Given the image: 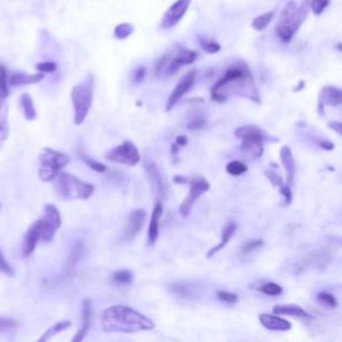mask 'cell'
<instances>
[{
  "label": "cell",
  "mask_w": 342,
  "mask_h": 342,
  "mask_svg": "<svg viewBox=\"0 0 342 342\" xmlns=\"http://www.w3.org/2000/svg\"><path fill=\"white\" fill-rule=\"evenodd\" d=\"M100 325L106 333H138L155 328L149 317L126 305L107 307L100 317Z\"/></svg>",
  "instance_id": "obj_1"
},
{
  "label": "cell",
  "mask_w": 342,
  "mask_h": 342,
  "mask_svg": "<svg viewBox=\"0 0 342 342\" xmlns=\"http://www.w3.org/2000/svg\"><path fill=\"white\" fill-rule=\"evenodd\" d=\"M309 7L310 5L302 4L298 5L296 1H289L282 9L279 15L275 34L279 39L285 43H289L292 41L293 36L299 30L302 23L305 22L307 14H309Z\"/></svg>",
  "instance_id": "obj_2"
},
{
  "label": "cell",
  "mask_w": 342,
  "mask_h": 342,
  "mask_svg": "<svg viewBox=\"0 0 342 342\" xmlns=\"http://www.w3.org/2000/svg\"><path fill=\"white\" fill-rule=\"evenodd\" d=\"M54 180L56 195L66 201L88 199L95 191V186L92 183L85 182L78 176L67 172H59Z\"/></svg>",
  "instance_id": "obj_3"
},
{
  "label": "cell",
  "mask_w": 342,
  "mask_h": 342,
  "mask_svg": "<svg viewBox=\"0 0 342 342\" xmlns=\"http://www.w3.org/2000/svg\"><path fill=\"white\" fill-rule=\"evenodd\" d=\"M197 59V52L182 45H175L169 54L163 55L154 68V74L159 78L172 77L186 64H191Z\"/></svg>",
  "instance_id": "obj_4"
},
{
  "label": "cell",
  "mask_w": 342,
  "mask_h": 342,
  "mask_svg": "<svg viewBox=\"0 0 342 342\" xmlns=\"http://www.w3.org/2000/svg\"><path fill=\"white\" fill-rule=\"evenodd\" d=\"M92 99H94V77L88 75L85 81L75 86L71 91L75 125L79 126L86 121V118L90 113Z\"/></svg>",
  "instance_id": "obj_5"
},
{
  "label": "cell",
  "mask_w": 342,
  "mask_h": 342,
  "mask_svg": "<svg viewBox=\"0 0 342 342\" xmlns=\"http://www.w3.org/2000/svg\"><path fill=\"white\" fill-rule=\"evenodd\" d=\"M39 178L43 182H51L56 178L60 170L70 163V157L56 150L45 149L39 157Z\"/></svg>",
  "instance_id": "obj_6"
},
{
  "label": "cell",
  "mask_w": 342,
  "mask_h": 342,
  "mask_svg": "<svg viewBox=\"0 0 342 342\" xmlns=\"http://www.w3.org/2000/svg\"><path fill=\"white\" fill-rule=\"evenodd\" d=\"M106 159L110 162L119 163V165H125V166H135L140 161V154L136 149L134 143H131L130 140H126L122 144L110 150L106 155Z\"/></svg>",
  "instance_id": "obj_7"
},
{
  "label": "cell",
  "mask_w": 342,
  "mask_h": 342,
  "mask_svg": "<svg viewBox=\"0 0 342 342\" xmlns=\"http://www.w3.org/2000/svg\"><path fill=\"white\" fill-rule=\"evenodd\" d=\"M235 135L242 140V149L245 151L253 153L254 155H261L262 153V139H263V134L259 128L252 126L239 127L235 131Z\"/></svg>",
  "instance_id": "obj_8"
},
{
  "label": "cell",
  "mask_w": 342,
  "mask_h": 342,
  "mask_svg": "<svg viewBox=\"0 0 342 342\" xmlns=\"http://www.w3.org/2000/svg\"><path fill=\"white\" fill-rule=\"evenodd\" d=\"M190 183V191L189 195L186 197L185 201L182 202L179 209V213L182 216H187L193 209L194 203L197 202L203 194L206 193L207 190L210 189V185L206 179L203 178H199V179H195L193 182H189Z\"/></svg>",
  "instance_id": "obj_9"
},
{
  "label": "cell",
  "mask_w": 342,
  "mask_h": 342,
  "mask_svg": "<svg viewBox=\"0 0 342 342\" xmlns=\"http://www.w3.org/2000/svg\"><path fill=\"white\" fill-rule=\"evenodd\" d=\"M190 3H191V0H176L175 3L171 5L163 15L162 22H161V28L162 30H170L174 26H176L187 12Z\"/></svg>",
  "instance_id": "obj_10"
},
{
  "label": "cell",
  "mask_w": 342,
  "mask_h": 342,
  "mask_svg": "<svg viewBox=\"0 0 342 342\" xmlns=\"http://www.w3.org/2000/svg\"><path fill=\"white\" fill-rule=\"evenodd\" d=\"M195 77H197V71L195 70H191L186 75H183V78L180 79L179 83L176 85L174 91L169 96V100H167L166 103V111L172 110V107L182 99V96H185L191 90V87L194 86V82H195Z\"/></svg>",
  "instance_id": "obj_11"
},
{
  "label": "cell",
  "mask_w": 342,
  "mask_h": 342,
  "mask_svg": "<svg viewBox=\"0 0 342 342\" xmlns=\"http://www.w3.org/2000/svg\"><path fill=\"white\" fill-rule=\"evenodd\" d=\"M144 169L149 176L150 185H151V190H153L154 195L157 197L158 201L166 198V187H165V182H163L162 174L158 169V166L153 161H146L144 163Z\"/></svg>",
  "instance_id": "obj_12"
},
{
  "label": "cell",
  "mask_w": 342,
  "mask_h": 342,
  "mask_svg": "<svg viewBox=\"0 0 342 342\" xmlns=\"http://www.w3.org/2000/svg\"><path fill=\"white\" fill-rule=\"evenodd\" d=\"M144 221H146V212L142 209H136L134 212H131L127 218L126 226L123 230V239L125 241H130L135 237L143 227Z\"/></svg>",
  "instance_id": "obj_13"
},
{
  "label": "cell",
  "mask_w": 342,
  "mask_h": 342,
  "mask_svg": "<svg viewBox=\"0 0 342 342\" xmlns=\"http://www.w3.org/2000/svg\"><path fill=\"white\" fill-rule=\"evenodd\" d=\"M91 321H92V310H91V302L90 299H85L82 302V322H83V328L77 333V336L72 338V342H81L85 340V337L88 333L91 326Z\"/></svg>",
  "instance_id": "obj_14"
},
{
  "label": "cell",
  "mask_w": 342,
  "mask_h": 342,
  "mask_svg": "<svg viewBox=\"0 0 342 342\" xmlns=\"http://www.w3.org/2000/svg\"><path fill=\"white\" fill-rule=\"evenodd\" d=\"M41 241V231L36 227L35 223H32L31 227L27 230V233L24 234L22 243V252L24 256H30L32 253L35 252L36 245Z\"/></svg>",
  "instance_id": "obj_15"
},
{
  "label": "cell",
  "mask_w": 342,
  "mask_h": 342,
  "mask_svg": "<svg viewBox=\"0 0 342 342\" xmlns=\"http://www.w3.org/2000/svg\"><path fill=\"white\" fill-rule=\"evenodd\" d=\"M44 79V74H23V72H15L8 79V85L12 87H22V86L36 85Z\"/></svg>",
  "instance_id": "obj_16"
},
{
  "label": "cell",
  "mask_w": 342,
  "mask_h": 342,
  "mask_svg": "<svg viewBox=\"0 0 342 342\" xmlns=\"http://www.w3.org/2000/svg\"><path fill=\"white\" fill-rule=\"evenodd\" d=\"M163 214V206L161 201H158L155 203V206L153 209V214H151V219H150V226H149V245L153 246L155 245L158 239V235H159V222H161V218H162Z\"/></svg>",
  "instance_id": "obj_17"
},
{
  "label": "cell",
  "mask_w": 342,
  "mask_h": 342,
  "mask_svg": "<svg viewBox=\"0 0 342 342\" xmlns=\"http://www.w3.org/2000/svg\"><path fill=\"white\" fill-rule=\"evenodd\" d=\"M259 322L262 324V326H265L266 329L269 330H275V332H284V330H289L292 328V324L289 321L284 320V318H279L277 315H270V314H261L259 315Z\"/></svg>",
  "instance_id": "obj_18"
},
{
  "label": "cell",
  "mask_w": 342,
  "mask_h": 342,
  "mask_svg": "<svg viewBox=\"0 0 342 342\" xmlns=\"http://www.w3.org/2000/svg\"><path fill=\"white\" fill-rule=\"evenodd\" d=\"M321 100L328 106H338L342 103V90L328 86L321 92Z\"/></svg>",
  "instance_id": "obj_19"
},
{
  "label": "cell",
  "mask_w": 342,
  "mask_h": 342,
  "mask_svg": "<svg viewBox=\"0 0 342 342\" xmlns=\"http://www.w3.org/2000/svg\"><path fill=\"white\" fill-rule=\"evenodd\" d=\"M235 230H237V225H235L234 222H229L227 225H225L223 231H222V241L216 245L215 248H213L210 252L207 253V258H212L214 254H216L219 250L225 248V245H227L230 242V239L233 238V234L235 233Z\"/></svg>",
  "instance_id": "obj_20"
},
{
  "label": "cell",
  "mask_w": 342,
  "mask_h": 342,
  "mask_svg": "<svg viewBox=\"0 0 342 342\" xmlns=\"http://www.w3.org/2000/svg\"><path fill=\"white\" fill-rule=\"evenodd\" d=\"M274 313L281 315H293V317H310L305 309L297 305H278L274 306Z\"/></svg>",
  "instance_id": "obj_21"
},
{
  "label": "cell",
  "mask_w": 342,
  "mask_h": 342,
  "mask_svg": "<svg viewBox=\"0 0 342 342\" xmlns=\"http://www.w3.org/2000/svg\"><path fill=\"white\" fill-rule=\"evenodd\" d=\"M8 110L4 106V102H0V149L8 138V118H7Z\"/></svg>",
  "instance_id": "obj_22"
},
{
  "label": "cell",
  "mask_w": 342,
  "mask_h": 342,
  "mask_svg": "<svg viewBox=\"0 0 342 342\" xmlns=\"http://www.w3.org/2000/svg\"><path fill=\"white\" fill-rule=\"evenodd\" d=\"M71 325H72L71 322H70V321H67V320L59 321V322H56L54 326H51L50 329H47V330H45L44 334H43V336L39 338V342L48 341V340H51L52 337H55V336L60 333V332H64L66 329L71 328Z\"/></svg>",
  "instance_id": "obj_23"
},
{
  "label": "cell",
  "mask_w": 342,
  "mask_h": 342,
  "mask_svg": "<svg viewBox=\"0 0 342 342\" xmlns=\"http://www.w3.org/2000/svg\"><path fill=\"white\" fill-rule=\"evenodd\" d=\"M275 14H277V9H271L269 12H265V14L256 16V18L253 20L252 27L254 28L256 31H262V30H265V28L271 23V20H273V18L275 16Z\"/></svg>",
  "instance_id": "obj_24"
},
{
  "label": "cell",
  "mask_w": 342,
  "mask_h": 342,
  "mask_svg": "<svg viewBox=\"0 0 342 342\" xmlns=\"http://www.w3.org/2000/svg\"><path fill=\"white\" fill-rule=\"evenodd\" d=\"M20 106H22L23 114L28 121H34L36 118V110L32 102V98L30 94H23L20 98Z\"/></svg>",
  "instance_id": "obj_25"
},
{
  "label": "cell",
  "mask_w": 342,
  "mask_h": 342,
  "mask_svg": "<svg viewBox=\"0 0 342 342\" xmlns=\"http://www.w3.org/2000/svg\"><path fill=\"white\" fill-rule=\"evenodd\" d=\"M83 256H85V245L82 242H78L77 245L71 249L70 256H68V266H70L68 269H72V270H74Z\"/></svg>",
  "instance_id": "obj_26"
},
{
  "label": "cell",
  "mask_w": 342,
  "mask_h": 342,
  "mask_svg": "<svg viewBox=\"0 0 342 342\" xmlns=\"http://www.w3.org/2000/svg\"><path fill=\"white\" fill-rule=\"evenodd\" d=\"M44 216H47L58 229H60V226H62V216H60V213H59V210L54 205H45Z\"/></svg>",
  "instance_id": "obj_27"
},
{
  "label": "cell",
  "mask_w": 342,
  "mask_h": 342,
  "mask_svg": "<svg viewBox=\"0 0 342 342\" xmlns=\"http://www.w3.org/2000/svg\"><path fill=\"white\" fill-rule=\"evenodd\" d=\"M132 32H134V26L132 24H130V23H121L114 30V36L117 39L123 41V39H127Z\"/></svg>",
  "instance_id": "obj_28"
},
{
  "label": "cell",
  "mask_w": 342,
  "mask_h": 342,
  "mask_svg": "<svg viewBox=\"0 0 342 342\" xmlns=\"http://www.w3.org/2000/svg\"><path fill=\"white\" fill-rule=\"evenodd\" d=\"M170 290L174 292L176 296L182 298H191L194 297V289H191L190 285L186 284H174L170 285Z\"/></svg>",
  "instance_id": "obj_29"
},
{
  "label": "cell",
  "mask_w": 342,
  "mask_h": 342,
  "mask_svg": "<svg viewBox=\"0 0 342 342\" xmlns=\"http://www.w3.org/2000/svg\"><path fill=\"white\" fill-rule=\"evenodd\" d=\"M8 96V78H7V70L3 66H0V102H5Z\"/></svg>",
  "instance_id": "obj_30"
},
{
  "label": "cell",
  "mask_w": 342,
  "mask_h": 342,
  "mask_svg": "<svg viewBox=\"0 0 342 342\" xmlns=\"http://www.w3.org/2000/svg\"><path fill=\"white\" fill-rule=\"evenodd\" d=\"M281 158H282V162H284L285 169L288 170V172L290 174V179H292L293 174H294V170H296V167H294V161H293L290 149H288V147H284V149H282V151H281Z\"/></svg>",
  "instance_id": "obj_31"
},
{
  "label": "cell",
  "mask_w": 342,
  "mask_h": 342,
  "mask_svg": "<svg viewBox=\"0 0 342 342\" xmlns=\"http://www.w3.org/2000/svg\"><path fill=\"white\" fill-rule=\"evenodd\" d=\"M134 275L130 270H118L113 274V281L121 285H128L132 282Z\"/></svg>",
  "instance_id": "obj_32"
},
{
  "label": "cell",
  "mask_w": 342,
  "mask_h": 342,
  "mask_svg": "<svg viewBox=\"0 0 342 342\" xmlns=\"http://www.w3.org/2000/svg\"><path fill=\"white\" fill-rule=\"evenodd\" d=\"M226 171L229 172L230 175H241V174L248 171V166L245 163L239 162V161H233L226 166Z\"/></svg>",
  "instance_id": "obj_33"
},
{
  "label": "cell",
  "mask_w": 342,
  "mask_h": 342,
  "mask_svg": "<svg viewBox=\"0 0 342 342\" xmlns=\"http://www.w3.org/2000/svg\"><path fill=\"white\" fill-rule=\"evenodd\" d=\"M79 157L83 159V162H85L87 166L91 167V169H92L94 171H96V172H106V171H107V167L104 166L103 163L98 162V161H95V159L87 158L83 153H79Z\"/></svg>",
  "instance_id": "obj_34"
},
{
  "label": "cell",
  "mask_w": 342,
  "mask_h": 342,
  "mask_svg": "<svg viewBox=\"0 0 342 342\" xmlns=\"http://www.w3.org/2000/svg\"><path fill=\"white\" fill-rule=\"evenodd\" d=\"M330 4V0H311L310 9L314 15H321Z\"/></svg>",
  "instance_id": "obj_35"
},
{
  "label": "cell",
  "mask_w": 342,
  "mask_h": 342,
  "mask_svg": "<svg viewBox=\"0 0 342 342\" xmlns=\"http://www.w3.org/2000/svg\"><path fill=\"white\" fill-rule=\"evenodd\" d=\"M199 43H201V47H202L203 50L206 51V52H209V54H216L218 51H221V45L214 41L199 39Z\"/></svg>",
  "instance_id": "obj_36"
},
{
  "label": "cell",
  "mask_w": 342,
  "mask_h": 342,
  "mask_svg": "<svg viewBox=\"0 0 342 342\" xmlns=\"http://www.w3.org/2000/svg\"><path fill=\"white\" fill-rule=\"evenodd\" d=\"M19 326V322L14 318H9V317H1L0 315V333L1 332H5V330H11V329H15Z\"/></svg>",
  "instance_id": "obj_37"
},
{
  "label": "cell",
  "mask_w": 342,
  "mask_h": 342,
  "mask_svg": "<svg viewBox=\"0 0 342 342\" xmlns=\"http://www.w3.org/2000/svg\"><path fill=\"white\" fill-rule=\"evenodd\" d=\"M259 290H261L262 293L267 294V296H278V294H281V293H282V289H281V286H279V285H277V284H273V282L263 285V286H261V288H259Z\"/></svg>",
  "instance_id": "obj_38"
},
{
  "label": "cell",
  "mask_w": 342,
  "mask_h": 342,
  "mask_svg": "<svg viewBox=\"0 0 342 342\" xmlns=\"http://www.w3.org/2000/svg\"><path fill=\"white\" fill-rule=\"evenodd\" d=\"M216 297L221 299L222 302H227V303H235L238 301V296L234 293L229 292H216Z\"/></svg>",
  "instance_id": "obj_39"
},
{
  "label": "cell",
  "mask_w": 342,
  "mask_h": 342,
  "mask_svg": "<svg viewBox=\"0 0 342 342\" xmlns=\"http://www.w3.org/2000/svg\"><path fill=\"white\" fill-rule=\"evenodd\" d=\"M36 71L43 72V74H47V72H54L56 71V63L54 62H43V63H38L35 66Z\"/></svg>",
  "instance_id": "obj_40"
},
{
  "label": "cell",
  "mask_w": 342,
  "mask_h": 342,
  "mask_svg": "<svg viewBox=\"0 0 342 342\" xmlns=\"http://www.w3.org/2000/svg\"><path fill=\"white\" fill-rule=\"evenodd\" d=\"M0 271H1V273H4V274L7 275H14L12 267L9 266L8 262L5 261L4 256H3V253L1 252H0Z\"/></svg>",
  "instance_id": "obj_41"
},
{
  "label": "cell",
  "mask_w": 342,
  "mask_h": 342,
  "mask_svg": "<svg viewBox=\"0 0 342 342\" xmlns=\"http://www.w3.org/2000/svg\"><path fill=\"white\" fill-rule=\"evenodd\" d=\"M318 298H320L321 302H324V303H326L328 306H336L337 305V301H336V298H334V296H332V294H329V293H320L318 294Z\"/></svg>",
  "instance_id": "obj_42"
},
{
  "label": "cell",
  "mask_w": 342,
  "mask_h": 342,
  "mask_svg": "<svg viewBox=\"0 0 342 342\" xmlns=\"http://www.w3.org/2000/svg\"><path fill=\"white\" fill-rule=\"evenodd\" d=\"M144 75H146V68L138 67L132 74V81H134V83H140L144 79Z\"/></svg>",
  "instance_id": "obj_43"
},
{
  "label": "cell",
  "mask_w": 342,
  "mask_h": 342,
  "mask_svg": "<svg viewBox=\"0 0 342 342\" xmlns=\"http://www.w3.org/2000/svg\"><path fill=\"white\" fill-rule=\"evenodd\" d=\"M205 125H206L205 119H202V118H198V119H194L193 122H190L189 125H187V127H189L190 130H201V128H203V127H205Z\"/></svg>",
  "instance_id": "obj_44"
},
{
  "label": "cell",
  "mask_w": 342,
  "mask_h": 342,
  "mask_svg": "<svg viewBox=\"0 0 342 342\" xmlns=\"http://www.w3.org/2000/svg\"><path fill=\"white\" fill-rule=\"evenodd\" d=\"M261 245H262L261 241H254V242H252V243H249V245H246V246L243 248V252L249 253V252H252V250H256V249L259 248Z\"/></svg>",
  "instance_id": "obj_45"
},
{
  "label": "cell",
  "mask_w": 342,
  "mask_h": 342,
  "mask_svg": "<svg viewBox=\"0 0 342 342\" xmlns=\"http://www.w3.org/2000/svg\"><path fill=\"white\" fill-rule=\"evenodd\" d=\"M329 126L332 127L336 132H338L340 135H342V123L341 122H333V123H330Z\"/></svg>",
  "instance_id": "obj_46"
},
{
  "label": "cell",
  "mask_w": 342,
  "mask_h": 342,
  "mask_svg": "<svg viewBox=\"0 0 342 342\" xmlns=\"http://www.w3.org/2000/svg\"><path fill=\"white\" fill-rule=\"evenodd\" d=\"M186 143H187V138L186 136H178L176 138V144L178 146H185Z\"/></svg>",
  "instance_id": "obj_47"
},
{
  "label": "cell",
  "mask_w": 342,
  "mask_h": 342,
  "mask_svg": "<svg viewBox=\"0 0 342 342\" xmlns=\"http://www.w3.org/2000/svg\"><path fill=\"white\" fill-rule=\"evenodd\" d=\"M282 194H284L285 197H286V201H288V202H290V199H292V195H290V190H289L288 187H284V189H282Z\"/></svg>",
  "instance_id": "obj_48"
},
{
  "label": "cell",
  "mask_w": 342,
  "mask_h": 342,
  "mask_svg": "<svg viewBox=\"0 0 342 342\" xmlns=\"http://www.w3.org/2000/svg\"><path fill=\"white\" fill-rule=\"evenodd\" d=\"M337 50L341 51V52H342V43H338V44H337Z\"/></svg>",
  "instance_id": "obj_49"
}]
</instances>
